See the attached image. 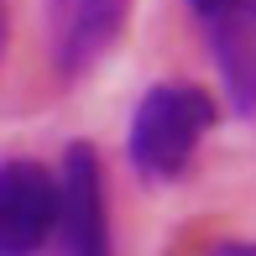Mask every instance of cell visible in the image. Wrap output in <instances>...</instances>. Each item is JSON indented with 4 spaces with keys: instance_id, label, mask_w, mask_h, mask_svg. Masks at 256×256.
<instances>
[{
    "instance_id": "obj_1",
    "label": "cell",
    "mask_w": 256,
    "mask_h": 256,
    "mask_svg": "<svg viewBox=\"0 0 256 256\" xmlns=\"http://www.w3.org/2000/svg\"><path fill=\"white\" fill-rule=\"evenodd\" d=\"M214 126V100L194 84H157L131 110V162L146 178H178Z\"/></svg>"
},
{
    "instance_id": "obj_2",
    "label": "cell",
    "mask_w": 256,
    "mask_h": 256,
    "mask_svg": "<svg viewBox=\"0 0 256 256\" xmlns=\"http://www.w3.org/2000/svg\"><path fill=\"white\" fill-rule=\"evenodd\" d=\"M199 21L225 100L240 115H256V0H188Z\"/></svg>"
},
{
    "instance_id": "obj_3",
    "label": "cell",
    "mask_w": 256,
    "mask_h": 256,
    "mask_svg": "<svg viewBox=\"0 0 256 256\" xmlns=\"http://www.w3.org/2000/svg\"><path fill=\"white\" fill-rule=\"evenodd\" d=\"M58 256H110L104 172L89 146H68L58 172Z\"/></svg>"
},
{
    "instance_id": "obj_4",
    "label": "cell",
    "mask_w": 256,
    "mask_h": 256,
    "mask_svg": "<svg viewBox=\"0 0 256 256\" xmlns=\"http://www.w3.org/2000/svg\"><path fill=\"white\" fill-rule=\"evenodd\" d=\"M58 230V178L42 162H0V256H37Z\"/></svg>"
},
{
    "instance_id": "obj_5",
    "label": "cell",
    "mask_w": 256,
    "mask_h": 256,
    "mask_svg": "<svg viewBox=\"0 0 256 256\" xmlns=\"http://www.w3.org/2000/svg\"><path fill=\"white\" fill-rule=\"evenodd\" d=\"M126 0H52V58L63 74H84L110 52Z\"/></svg>"
},
{
    "instance_id": "obj_6",
    "label": "cell",
    "mask_w": 256,
    "mask_h": 256,
    "mask_svg": "<svg viewBox=\"0 0 256 256\" xmlns=\"http://www.w3.org/2000/svg\"><path fill=\"white\" fill-rule=\"evenodd\" d=\"M204 256H256V240H220V246H209Z\"/></svg>"
},
{
    "instance_id": "obj_7",
    "label": "cell",
    "mask_w": 256,
    "mask_h": 256,
    "mask_svg": "<svg viewBox=\"0 0 256 256\" xmlns=\"http://www.w3.org/2000/svg\"><path fill=\"white\" fill-rule=\"evenodd\" d=\"M0 42H6V16H0Z\"/></svg>"
}]
</instances>
